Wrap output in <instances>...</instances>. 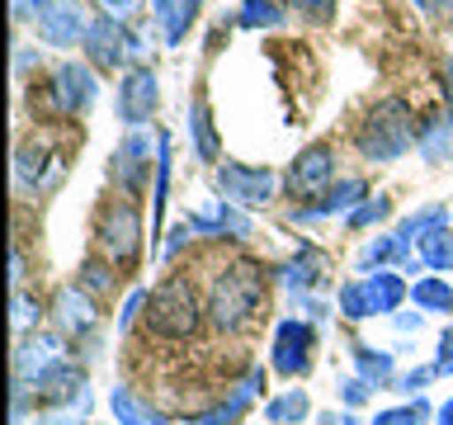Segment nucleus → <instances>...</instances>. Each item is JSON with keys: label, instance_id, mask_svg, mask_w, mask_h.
<instances>
[{"label": "nucleus", "instance_id": "f257e3e1", "mask_svg": "<svg viewBox=\"0 0 453 425\" xmlns=\"http://www.w3.org/2000/svg\"><path fill=\"white\" fill-rule=\"evenodd\" d=\"M260 298H265V269L255 260H236L212 279L208 317L218 321L222 331H241V326L260 312Z\"/></svg>", "mask_w": 453, "mask_h": 425}, {"label": "nucleus", "instance_id": "f03ea898", "mask_svg": "<svg viewBox=\"0 0 453 425\" xmlns=\"http://www.w3.org/2000/svg\"><path fill=\"white\" fill-rule=\"evenodd\" d=\"M416 137H420V128H416V113H411L406 99H382L359 123V151L368 161H396V156L411 151Z\"/></svg>", "mask_w": 453, "mask_h": 425}, {"label": "nucleus", "instance_id": "7ed1b4c3", "mask_svg": "<svg viewBox=\"0 0 453 425\" xmlns=\"http://www.w3.org/2000/svg\"><path fill=\"white\" fill-rule=\"evenodd\" d=\"M147 307H151V312H147L151 331L165 336V340H189V336L198 331V317H203L194 283L180 279V274H170V279L156 283L151 298H147Z\"/></svg>", "mask_w": 453, "mask_h": 425}, {"label": "nucleus", "instance_id": "20e7f679", "mask_svg": "<svg viewBox=\"0 0 453 425\" xmlns=\"http://www.w3.org/2000/svg\"><path fill=\"white\" fill-rule=\"evenodd\" d=\"M95 236H99V246H104V255L113 265H133L137 255H142V212H137V204H109L104 212H99V227H95Z\"/></svg>", "mask_w": 453, "mask_h": 425}, {"label": "nucleus", "instance_id": "39448f33", "mask_svg": "<svg viewBox=\"0 0 453 425\" xmlns=\"http://www.w3.org/2000/svg\"><path fill=\"white\" fill-rule=\"evenodd\" d=\"M311 350H317V331H311V321H279L274 331V345H269V364H274V374L283 378H303L311 368Z\"/></svg>", "mask_w": 453, "mask_h": 425}, {"label": "nucleus", "instance_id": "423d86ee", "mask_svg": "<svg viewBox=\"0 0 453 425\" xmlns=\"http://www.w3.org/2000/svg\"><path fill=\"white\" fill-rule=\"evenodd\" d=\"M218 189L241 208H265L274 198V170L269 166H241V161H226L218 166Z\"/></svg>", "mask_w": 453, "mask_h": 425}, {"label": "nucleus", "instance_id": "0eeeda50", "mask_svg": "<svg viewBox=\"0 0 453 425\" xmlns=\"http://www.w3.org/2000/svg\"><path fill=\"white\" fill-rule=\"evenodd\" d=\"M62 151L52 147V137L48 133H38V137H28L19 156H14V170H19V180L28 184V189H52L57 175H62Z\"/></svg>", "mask_w": 453, "mask_h": 425}, {"label": "nucleus", "instance_id": "6e6552de", "mask_svg": "<svg viewBox=\"0 0 453 425\" xmlns=\"http://www.w3.org/2000/svg\"><path fill=\"white\" fill-rule=\"evenodd\" d=\"M156 99H161V90H156V71L151 66H133L119 85V119L127 128H142L151 123L156 113Z\"/></svg>", "mask_w": 453, "mask_h": 425}, {"label": "nucleus", "instance_id": "1a4fd4ad", "mask_svg": "<svg viewBox=\"0 0 453 425\" xmlns=\"http://www.w3.org/2000/svg\"><path fill=\"white\" fill-rule=\"evenodd\" d=\"M331 175H335V151L326 147V142H317V147L297 151V161L288 166V194L311 198V194H321L326 184H331Z\"/></svg>", "mask_w": 453, "mask_h": 425}, {"label": "nucleus", "instance_id": "9d476101", "mask_svg": "<svg viewBox=\"0 0 453 425\" xmlns=\"http://www.w3.org/2000/svg\"><path fill=\"white\" fill-rule=\"evenodd\" d=\"M57 359H66V354H62V336H52V331H24L19 350H14V382H34L42 368H52Z\"/></svg>", "mask_w": 453, "mask_h": 425}, {"label": "nucleus", "instance_id": "9b49d317", "mask_svg": "<svg viewBox=\"0 0 453 425\" xmlns=\"http://www.w3.org/2000/svg\"><path fill=\"white\" fill-rule=\"evenodd\" d=\"M52 104L57 113H85L95 104V76L90 66H76V62H62L52 71Z\"/></svg>", "mask_w": 453, "mask_h": 425}, {"label": "nucleus", "instance_id": "f8f14e48", "mask_svg": "<svg viewBox=\"0 0 453 425\" xmlns=\"http://www.w3.org/2000/svg\"><path fill=\"white\" fill-rule=\"evenodd\" d=\"M52 317L66 336H90L95 321H99V307L81 283H66V289H57V298H52Z\"/></svg>", "mask_w": 453, "mask_h": 425}, {"label": "nucleus", "instance_id": "ddd939ff", "mask_svg": "<svg viewBox=\"0 0 453 425\" xmlns=\"http://www.w3.org/2000/svg\"><path fill=\"white\" fill-rule=\"evenodd\" d=\"M109 175H113V184H119V189L137 194V189H142V180L151 175V142L142 137V133L123 137V147L113 151V166H109Z\"/></svg>", "mask_w": 453, "mask_h": 425}, {"label": "nucleus", "instance_id": "4468645a", "mask_svg": "<svg viewBox=\"0 0 453 425\" xmlns=\"http://www.w3.org/2000/svg\"><path fill=\"white\" fill-rule=\"evenodd\" d=\"M42 402H57V406H66V402H81L85 397V368H76L71 359H57L52 368H42V374L28 382Z\"/></svg>", "mask_w": 453, "mask_h": 425}, {"label": "nucleus", "instance_id": "2eb2a0df", "mask_svg": "<svg viewBox=\"0 0 453 425\" xmlns=\"http://www.w3.org/2000/svg\"><path fill=\"white\" fill-rule=\"evenodd\" d=\"M85 34H90V24H85L81 5H48L38 14V38L52 48H76L85 42Z\"/></svg>", "mask_w": 453, "mask_h": 425}, {"label": "nucleus", "instance_id": "dca6fc26", "mask_svg": "<svg viewBox=\"0 0 453 425\" xmlns=\"http://www.w3.org/2000/svg\"><path fill=\"white\" fill-rule=\"evenodd\" d=\"M85 52H90L95 66H119L127 52H133V34H123L119 19H95L90 34H85Z\"/></svg>", "mask_w": 453, "mask_h": 425}, {"label": "nucleus", "instance_id": "f3484780", "mask_svg": "<svg viewBox=\"0 0 453 425\" xmlns=\"http://www.w3.org/2000/svg\"><path fill=\"white\" fill-rule=\"evenodd\" d=\"M364 198H368V184H364L359 175H349V180L331 184L321 204H311V208H297V212H293V222H317V218H331V212H354V208L364 204Z\"/></svg>", "mask_w": 453, "mask_h": 425}, {"label": "nucleus", "instance_id": "a211bd4d", "mask_svg": "<svg viewBox=\"0 0 453 425\" xmlns=\"http://www.w3.org/2000/svg\"><path fill=\"white\" fill-rule=\"evenodd\" d=\"M184 227L189 232H198V236H250V218H241V212L226 204V198H212V204L203 208V212H189L184 218Z\"/></svg>", "mask_w": 453, "mask_h": 425}, {"label": "nucleus", "instance_id": "6ab92c4d", "mask_svg": "<svg viewBox=\"0 0 453 425\" xmlns=\"http://www.w3.org/2000/svg\"><path fill=\"white\" fill-rule=\"evenodd\" d=\"M416 147L425 161H453V113H430V119L420 123V137Z\"/></svg>", "mask_w": 453, "mask_h": 425}, {"label": "nucleus", "instance_id": "aec40b11", "mask_svg": "<svg viewBox=\"0 0 453 425\" xmlns=\"http://www.w3.org/2000/svg\"><path fill=\"white\" fill-rule=\"evenodd\" d=\"M406 255H411V241H406L402 232L373 236V241H368V246L359 251V274H373V269L392 265V260H402V265H406Z\"/></svg>", "mask_w": 453, "mask_h": 425}, {"label": "nucleus", "instance_id": "412c9836", "mask_svg": "<svg viewBox=\"0 0 453 425\" xmlns=\"http://www.w3.org/2000/svg\"><path fill=\"white\" fill-rule=\"evenodd\" d=\"M307 416H311V402H307L303 388H288V392H279V397L265 402V421L269 425H303Z\"/></svg>", "mask_w": 453, "mask_h": 425}, {"label": "nucleus", "instance_id": "4be33fe9", "mask_svg": "<svg viewBox=\"0 0 453 425\" xmlns=\"http://www.w3.org/2000/svg\"><path fill=\"white\" fill-rule=\"evenodd\" d=\"M364 289H368V303H373V312H396V307H402V298L411 293L406 283L392 274V269H378V274H364Z\"/></svg>", "mask_w": 453, "mask_h": 425}, {"label": "nucleus", "instance_id": "5701e85b", "mask_svg": "<svg viewBox=\"0 0 453 425\" xmlns=\"http://www.w3.org/2000/svg\"><path fill=\"white\" fill-rule=\"evenodd\" d=\"M416 251H420V260L425 269H453V227H434V232H425L416 236Z\"/></svg>", "mask_w": 453, "mask_h": 425}, {"label": "nucleus", "instance_id": "b1692460", "mask_svg": "<svg viewBox=\"0 0 453 425\" xmlns=\"http://www.w3.org/2000/svg\"><path fill=\"white\" fill-rule=\"evenodd\" d=\"M250 397H255V388H250V382H241V388L226 397V402H218L212 411H203V416H194V425H241V416H246V406H250Z\"/></svg>", "mask_w": 453, "mask_h": 425}, {"label": "nucleus", "instance_id": "393cba45", "mask_svg": "<svg viewBox=\"0 0 453 425\" xmlns=\"http://www.w3.org/2000/svg\"><path fill=\"white\" fill-rule=\"evenodd\" d=\"M411 298H416L420 312H453V289L439 274L416 279V283H411Z\"/></svg>", "mask_w": 453, "mask_h": 425}, {"label": "nucleus", "instance_id": "a878e982", "mask_svg": "<svg viewBox=\"0 0 453 425\" xmlns=\"http://www.w3.org/2000/svg\"><path fill=\"white\" fill-rule=\"evenodd\" d=\"M354 368H359V378H364V382H373V388H382V382L392 378V354H388V350L354 345Z\"/></svg>", "mask_w": 453, "mask_h": 425}, {"label": "nucleus", "instance_id": "bb28decb", "mask_svg": "<svg viewBox=\"0 0 453 425\" xmlns=\"http://www.w3.org/2000/svg\"><path fill=\"white\" fill-rule=\"evenodd\" d=\"M76 283H81L90 298H109L113 283H119V274H113V260H85L81 274H76Z\"/></svg>", "mask_w": 453, "mask_h": 425}, {"label": "nucleus", "instance_id": "cd10ccee", "mask_svg": "<svg viewBox=\"0 0 453 425\" xmlns=\"http://www.w3.org/2000/svg\"><path fill=\"white\" fill-rule=\"evenodd\" d=\"M189 128H194L198 156H203V161H218V133H212V119H208L203 95H198V99H194V109H189Z\"/></svg>", "mask_w": 453, "mask_h": 425}, {"label": "nucleus", "instance_id": "c85d7f7f", "mask_svg": "<svg viewBox=\"0 0 453 425\" xmlns=\"http://www.w3.org/2000/svg\"><path fill=\"white\" fill-rule=\"evenodd\" d=\"M165 180H170V137H161V156H156V198H151V241L161 236V212H165Z\"/></svg>", "mask_w": 453, "mask_h": 425}, {"label": "nucleus", "instance_id": "c756f323", "mask_svg": "<svg viewBox=\"0 0 453 425\" xmlns=\"http://www.w3.org/2000/svg\"><path fill=\"white\" fill-rule=\"evenodd\" d=\"M236 24L241 28H274V24H283V10L274 5V0H246L241 14H236Z\"/></svg>", "mask_w": 453, "mask_h": 425}, {"label": "nucleus", "instance_id": "7c9ffc66", "mask_svg": "<svg viewBox=\"0 0 453 425\" xmlns=\"http://www.w3.org/2000/svg\"><path fill=\"white\" fill-rule=\"evenodd\" d=\"M449 222V208L444 204H434V208H420V212H411V218L396 227L406 241H416V236H425V232H434V227H444Z\"/></svg>", "mask_w": 453, "mask_h": 425}, {"label": "nucleus", "instance_id": "2f4dec72", "mask_svg": "<svg viewBox=\"0 0 453 425\" xmlns=\"http://www.w3.org/2000/svg\"><path fill=\"white\" fill-rule=\"evenodd\" d=\"M340 312H345L349 321H368V317H378L373 303H368L364 279H359V283H345V289H340Z\"/></svg>", "mask_w": 453, "mask_h": 425}, {"label": "nucleus", "instance_id": "473e14b6", "mask_svg": "<svg viewBox=\"0 0 453 425\" xmlns=\"http://www.w3.org/2000/svg\"><path fill=\"white\" fill-rule=\"evenodd\" d=\"M317 269H321L317 251H303L293 265H283V283H288V289H311V283H317Z\"/></svg>", "mask_w": 453, "mask_h": 425}, {"label": "nucleus", "instance_id": "72a5a7b5", "mask_svg": "<svg viewBox=\"0 0 453 425\" xmlns=\"http://www.w3.org/2000/svg\"><path fill=\"white\" fill-rule=\"evenodd\" d=\"M388 212H392V198H388V194H378V198H364V204L349 212V227L359 232V227H373V222H382Z\"/></svg>", "mask_w": 453, "mask_h": 425}, {"label": "nucleus", "instance_id": "f704fd0d", "mask_svg": "<svg viewBox=\"0 0 453 425\" xmlns=\"http://www.w3.org/2000/svg\"><path fill=\"white\" fill-rule=\"evenodd\" d=\"M425 416H430V406H425V397H416L411 406H392V411H378L373 425H420Z\"/></svg>", "mask_w": 453, "mask_h": 425}, {"label": "nucleus", "instance_id": "c9c22d12", "mask_svg": "<svg viewBox=\"0 0 453 425\" xmlns=\"http://www.w3.org/2000/svg\"><path fill=\"white\" fill-rule=\"evenodd\" d=\"M109 406H113V421H119V425H151V416H142V406H137L123 388H113Z\"/></svg>", "mask_w": 453, "mask_h": 425}, {"label": "nucleus", "instance_id": "e433bc0d", "mask_svg": "<svg viewBox=\"0 0 453 425\" xmlns=\"http://www.w3.org/2000/svg\"><path fill=\"white\" fill-rule=\"evenodd\" d=\"M34 321H38V303H34V298H24V293H14V326L28 331Z\"/></svg>", "mask_w": 453, "mask_h": 425}, {"label": "nucleus", "instance_id": "4c0bfd02", "mask_svg": "<svg viewBox=\"0 0 453 425\" xmlns=\"http://www.w3.org/2000/svg\"><path fill=\"white\" fill-rule=\"evenodd\" d=\"M288 10H307L311 19H331V10H335V0H283Z\"/></svg>", "mask_w": 453, "mask_h": 425}, {"label": "nucleus", "instance_id": "58836bf2", "mask_svg": "<svg viewBox=\"0 0 453 425\" xmlns=\"http://www.w3.org/2000/svg\"><path fill=\"white\" fill-rule=\"evenodd\" d=\"M368 392H373V382H364V378H349L345 388H340L345 406H364V402H368Z\"/></svg>", "mask_w": 453, "mask_h": 425}, {"label": "nucleus", "instance_id": "ea45409f", "mask_svg": "<svg viewBox=\"0 0 453 425\" xmlns=\"http://www.w3.org/2000/svg\"><path fill=\"white\" fill-rule=\"evenodd\" d=\"M434 374H453V326L439 336V354H434Z\"/></svg>", "mask_w": 453, "mask_h": 425}, {"label": "nucleus", "instance_id": "a19ab883", "mask_svg": "<svg viewBox=\"0 0 453 425\" xmlns=\"http://www.w3.org/2000/svg\"><path fill=\"white\" fill-rule=\"evenodd\" d=\"M99 10H104L109 19H133L142 10V0H99Z\"/></svg>", "mask_w": 453, "mask_h": 425}, {"label": "nucleus", "instance_id": "79ce46f5", "mask_svg": "<svg viewBox=\"0 0 453 425\" xmlns=\"http://www.w3.org/2000/svg\"><path fill=\"white\" fill-rule=\"evenodd\" d=\"M430 378H434V364H430V368H411V374L402 378V392L420 397V388H425V382H430Z\"/></svg>", "mask_w": 453, "mask_h": 425}, {"label": "nucleus", "instance_id": "37998d69", "mask_svg": "<svg viewBox=\"0 0 453 425\" xmlns=\"http://www.w3.org/2000/svg\"><path fill=\"white\" fill-rule=\"evenodd\" d=\"M151 14L165 24V34H170V24H175V14H180V0H151Z\"/></svg>", "mask_w": 453, "mask_h": 425}, {"label": "nucleus", "instance_id": "c03bdc74", "mask_svg": "<svg viewBox=\"0 0 453 425\" xmlns=\"http://www.w3.org/2000/svg\"><path fill=\"white\" fill-rule=\"evenodd\" d=\"M48 10V0H14V19H38Z\"/></svg>", "mask_w": 453, "mask_h": 425}, {"label": "nucleus", "instance_id": "a18cd8bd", "mask_svg": "<svg viewBox=\"0 0 453 425\" xmlns=\"http://www.w3.org/2000/svg\"><path fill=\"white\" fill-rule=\"evenodd\" d=\"M142 303H147V293H133V298H127V303H123V312H119V326H127V321H133L137 312H142Z\"/></svg>", "mask_w": 453, "mask_h": 425}, {"label": "nucleus", "instance_id": "49530a36", "mask_svg": "<svg viewBox=\"0 0 453 425\" xmlns=\"http://www.w3.org/2000/svg\"><path fill=\"white\" fill-rule=\"evenodd\" d=\"M184 241H189V227H175V232H170V246H165V251L175 255V251L184 246Z\"/></svg>", "mask_w": 453, "mask_h": 425}, {"label": "nucleus", "instance_id": "de8ad7c7", "mask_svg": "<svg viewBox=\"0 0 453 425\" xmlns=\"http://www.w3.org/2000/svg\"><path fill=\"white\" fill-rule=\"evenodd\" d=\"M396 326H402V331H420V312H402Z\"/></svg>", "mask_w": 453, "mask_h": 425}, {"label": "nucleus", "instance_id": "09e8293b", "mask_svg": "<svg viewBox=\"0 0 453 425\" xmlns=\"http://www.w3.org/2000/svg\"><path fill=\"white\" fill-rule=\"evenodd\" d=\"M10 269H14V274H10V279H14V283H19V279H24V251H14V260H10Z\"/></svg>", "mask_w": 453, "mask_h": 425}, {"label": "nucleus", "instance_id": "8fccbe9b", "mask_svg": "<svg viewBox=\"0 0 453 425\" xmlns=\"http://www.w3.org/2000/svg\"><path fill=\"white\" fill-rule=\"evenodd\" d=\"M439 425H453V397H449L444 406H439Z\"/></svg>", "mask_w": 453, "mask_h": 425}, {"label": "nucleus", "instance_id": "3c124183", "mask_svg": "<svg viewBox=\"0 0 453 425\" xmlns=\"http://www.w3.org/2000/svg\"><path fill=\"white\" fill-rule=\"evenodd\" d=\"M444 76H449V99H453V62H449V71H444Z\"/></svg>", "mask_w": 453, "mask_h": 425}, {"label": "nucleus", "instance_id": "603ef678", "mask_svg": "<svg viewBox=\"0 0 453 425\" xmlns=\"http://www.w3.org/2000/svg\"><path fill=\"white\" fill-rule=\"evenodd\" d=\"M340 425H364V421H354V416H340Z\"/></svg>", "mask_w": 453, "mask_h": 425}, {"label": "nucleus", "instance_id": "864d4df0", "mask_svg": "<svg viewBox=\"0 0 453 425\" xmlns=\"http://www.w3.org/2000/svg\"><path fill=\"white\" fill-rule=\"evenodd\" d=\"M85 425H95V421H85Z\"/></svg>", "mask_w": 453, "mask_h": 425}, {"label": "nucleus", "instance_id": "5fc2aeb1", "mask_svg": "<svg viewBox=\"0 0 453 425\" xmlns=\"http://www.w3.org/2000/svg\"><path fill=\"white\" fill-rule=\"evenodd\" d=\"M194 5H198V0H194Z\"/></svg>", "mask_w": 453, "mask_h": 425}]
</instances>
